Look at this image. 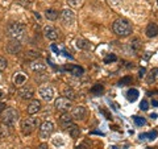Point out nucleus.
Returning a JSON list of instances; mask_svg holds the SVG:
<instances>
[{"mask_svg": "<svg viewBox=\"0 0 158 149\" xmlns=\"http://www.w3.org/2000/svg\"><path fill=\"white\" fill-rule=\"evenodd\" d=\"M33 95H34V91H33V88L29 86H23L19 90V96L21 99H32Z\"/></svg>", "mask_w": 158, "mask_h": 149, "instance_id": "obj_12", "label": "nucleus"}, {"mask_svg": "<svg viewBox=\"0 0 158 149\" xmlns=\"http://www.w3.org/2000/svg\"><path fill=\"white\" fill-rule=\"evenodd\" d=\"M67 130L70 131V135H71L73 138H77V137H79V135H81V131H79V128L75 126V124L70 126V127L67 128Z\"/></svg>", "mask_w": 158, "mask_h": 149, "instance_id": "obj_27", "label": "nucleus"}, {"mask_svg": "<svg viewBox=\"0 0 158 149\" xmlns=\"http://www.w3.org/2000/svg\"><path fill=\"white\" fill-rule=\"evenodd\" d=\"M44 33H45V37L48 40H52V41H54V40L58 38V31L52 25H46L45 28H44Z\"/></svg>", "mask_w": 158, "mask_h": 149, "instance_id": "obj_11", "label": "nucleus"}, {"mask_svg": "<svg viewBox=\"0 0 158 149\" xmlns=\"http://www.w3.org/2000/svg\"><path fill=\"white\" fill-rule=\"evenodd\" d=\"M145 33H146V36L149 37V38L156 37L157 34H158V25H157L156 23H150L149 25L146 27V31H145Z\"/></svg>", "mask_w": 158, "mask_h": 149, "instance_id": "obj_15", "label": "nucleus"}, {"mask_svg": "<svg viewBox=\"0 0 158 149\" xmlns=\"http://www.w3.org/2000/svg\"><path fill=\"white\" fill-rule=\"evenodd\" d=\"M111 149H120L118 147H111Z\"/></svg>", "mask_w": 158, "mask_h": 149, "instance_id": "obj_43", "label": "nucleus"}, {"mask_svg": "<svg viewBox=\"0 0 158 149\" xmlns=\"http://www.w3.org/2000/svg\"><path fill=\"white\" fill-rule=\"evenodd\" d=\"M67 69L71 71V74H73L74 77H82L83 73H85L83 67H81V66H70V67H67Z\"/></svg>", "mask_w": 158, "mask_h": 149, "instance_id": "obj_22", "label": "nucleus"}, {"mask_svg": "<svg viewBox=\"0 0 158 149\" xmlns=\"http://www.w3.org/2000/svg\"><path fill=\"white\" fill-rule=\"evenodd\" d=\"M140 44H141V41H140V38H135V40H133V41L131 42V48L133 49V50H135V52H137L138 50V49H140Z\"/></svg>", "mask_w": 158, "mask_h": 149, "instance_id": "obj_30", "label": "nucleus"}, {"mask_svg": "<svg viewBox=\"0 0 158 149\" xmlns=\"http://www.w3.org/2000/svg\"><path fill=\"white\" fill-rule=\"evenodd\" d=\"M40 126L38 117H28L21 121V131L24 135H31V133Z\"/></svg>", "mask_w": 158, "mask_h": 149, "instance_id": "obj_3", "label": "nucleus"}, {"mask_svg": "<svg viewBox=\"0 0 158 149\" xmlns=\"http://www.w3.org/2000/svg\"><path fill=\"white\" fill-rule=\"evenodd\" d=\"M4 108H6V104H3V103H0V112H2Z\"/></svg>", "mask_w": 158, "mask_h": 149, "instance_id": "obj_41", "label": "nucleus"}, {"mask_svg": "<svg viewBox=\"0 0 158 149\" xmlns=\"http://www.w3.org/2000/svg\"><path fill=\"white\" fill-rule=\"evenodd\" d=\"M40 110H41V103H40V100H33L28 106V113H31V115L37 113Z\"/></svg>", "mask_w": 158, "mask_h": 149, "instance_id": "obj_17", "label": "nucleus"}, {"mask_svg": "<svg viewBox=\"0 0 158 149\" xmlns=\"http://www.w3.org/2000/svg\"><path fill=\"white\" fill-rule=\"evenodd\" d=\"M75 149H87V147H86V144H82V145H78Z\"/></svg>", "mask_w": 158, "mask_h": 149, "instance_id": "obj_39", "label": "nucleus"}, {"mask_svg": "<svg viewBox=\"0 0 158 149\" xmlns=\"http://www.w3.org/2000/svg\"><path fill=\"white\" fill-rule=\"evenodd\" d=\"M74 119L77 120H85L86 116H87V110L83 106H78L73 110V115H71Z\"/></svg>", "mask_w": 158, "mask_h": 149, "instance_id": "obj_9", "label": "nucleus"}, {"mask_svg": "<svg viewBox=\"0 0 158 149\" xmlns=\"http://www.w3.org/2000/svg\"><path fill=\"white\" fill-rule=\"evenodd\" d=\"M59 123L63 128H69L70 126H73V116L69 115V113H62L61 117H59Z\"/></svg>", "mask_w": 158, "mask_h": 149, "instance_id": "obj_14", "label": "nucleus"}, {"mask_svg": "<svg viewBox=\"0 0 158 149\" xmlns=\"http://www.w3.org/2000/svg\"><path fill=\"white\" fill-rule=\"evenodd\" d=\"M112 29L117 36H121V37H127L132 33L133 28H132V24L128 21L127 19H117L112 25Z\"/></svg>", "mask_w": 158, "mask_h": 149, "instance_id": "obj_1", "label": "nucleus"}, {"mask_svg": "<svg viewBox=\"0 0 158 149\" xmlns=\"http://www.w3.org/2000/svg\"><path fill=\"white\" fill-rule=\"evenodd\" d=\"M103 91H104V87H103L102 84H95V86H92V88H91V92L94 95H100V94H103Z\"/></svg>", "mask_w": 158, "mask_h": 149, "instance_id": "obj_28", "label": "nucleus"}, {"mask_svg": "<svg viewBox=\"0 0 158 149\" xmlns=\"http://www.w3.org/2000/svg\"><path fill=\"white\" fill-rule=\"evenodd\" d=\"M37 149H49V147H48V144L42 143V144H40V145L37 147Z\"/></svg>", "mask_w": 158, "mask_h": 149, "instance_id": "obj_37", "label": "nucleus"}, {"mask_svg": "<svg viewBox=\"0 0 158 149\" xmlns=\"http://www.w3.org/2000/svg\"><path fill=\"white\" fill-rule=\"evenodd\" d=\"M150 117H152V119H157V117H158V115H157V113H152Z\"/></svg>", "mask_w": 158, "mask_h": 149, "instance_id": "obj_42", "label": "nucleus"}, {"mask_svg": "<svg viewBox=\"0 0 158 149\" xmlns=\"http://www.w3.org/2000/svg\"><path fill=\"white\" fill-rule=\"evenodd\" d=\"M20 50H21V44L19 41H16V40H12V41L7 45V52L9 54H16Z\"/></svg>", "mask_w": 158, "mask_h": 149, "instance_id": "obj_13", "label": "nucleus"}, {"mask_svg": "<svg viewBox=\"0 0 158 149\" xmlns=\"http://www.w3.org/2000/svg\"><path fill=\"white\" fill-rule=\"evenodd\" d=\"M81 2L82 0H67V3L70 4V6H73V7H78L79 4H81Z\"/></svg>", "mask_w": 158, "mask_h": 149, "instance_id": "obj_36", "label": "nucleus"}, {"mask_svg": "<svg viewBox=\"0 0 158 149\" xmlns=\"http://www.w3.org/2000/svg\"><path fill=\"white\" fill-rule=\"evenodd\" d=\"M2 117H3L4 124H7V126H13V124L20 119V113L17 110H15V108H7V110H4V112L2 113Z\"/></svg>", "mask_w": 158, "mask_h": 149, "instance_id": "obj_4", "label": "nucleus"}, {"mask_svg": "<svg viewBox=\"0 0 158 149\" xmlns=\"http://www.w3.org/2000/svg\"><path fill=\"white\" fill-rule=\"evenodd\" d=\"M8 127H9V126H7V124H4V123H0V138H4V137L9 136Z\"/></svg>", "mask_w": 158, "mask_h": 149, "instance_id": "obj_26", "label": "nucleus"}, {"mask_svg": "<svg viewBox=\"0 0 158 149\" xmlns=\"http://www.w3.org/2000/svg\"><path fill=\"white\" fill-rule=\"evenodd\" d=\"M158 136V132L157 131H150V132H148V133H141L140 135V140H156Z\"/></svg>", "mask_w": 158, "mask_h": 149, "instance_id": "obj_20", "label": "nucleus"}, {"mask_svg": "<svg viewBox=\"0 0 158 149\" xmlns=\"http://www.w3.org/2000/svg\"><path fill=\"white\" fill-rule=\"evenodd\" d=\"M27 58H32L33 61H34V59L40 58V53H38V52H33V50H29V52L27 53Z\"/></svg>", "mask_w": 158, "mask_h": 149, "instance_id": "obj_32", "label": "nucleus"}, {"mask_svg": "<svg viewBox=\"0 0 158 149\" xmlns=\"http://www.w3.org/2000/svg\"><path fill=\"white\" fill-rule=\"evenodd\" d=\"M77 48L78 49H83V50H90L91 44L85 38H78L77 40Z\"/></svg>", "mask_w": 158, "mask_h": 149, "instance_id": "obj_18", "label": "nucleus"}, {"mask_svg": "<svg viewBox=\"0 0 158 149\" xmlns=\"http://www.w3.org/2000/svg\"><path fill=\"white\" fill-rule=\"evenodd\" d=\"M117 61V57L115 56V54H108V56L104 58V62L106 63H110V62H115Z\"/></svg>", "mask_w": 158, "mask_h": 149, "instance_id": "obj_34", "label": "nucleus"}, {"mask_svg": "<svg viewBox=\"0 0 158 149\" xmlns=\"http://www.w3.org/2000/svg\"><path fill=\"white\" fill-rule=\"evenodd\" d=\"M46 62L45 61H42V59H34V61L31 62V69L33 71H36V73H40V71H44V70H46Z\"/></svg>", "mask_w": 158, "mask_h": 149, "instance_id": "obj_10", "label": "nucleus"}, {"mask_svg": "<svg viewBox=\"0 0 158 149\" xmlns=\"http://www.w3.org/2000/svg\"><path fill=\"white\" fill-rule=\"evenodd\" d=\"M38 95L41 96L42 100L52 102L54 98V90L50 86H42V87H40V90H38Z\"/></svg>", "mask_w": 158, "mask_h": 149, "instance_id": "obj_5", "label": "nucleus"}, {"mask_svg": "<svg viewBox=\"0 0 158 149\" xmlns=\"http://www.w3.org/2000/svg\"><path fill=\"white\" fill-rule=\"evenodd\" d=\"M54 130V124L50 123V121H45L41 124V127H40V136L41 138H48L49 136L52 135V132Z\"/></svg>", "mask_w": 158, "mask_h": 149, "instance_id": "obj_6", "label": "nucleus"}, {"mask_svg": "<svg viewBox=\"0 0 158 149\" xmlns=\"http://www.w3.org/2000/svg\"><path fill=\"white\" fill-rule=\"evenodd\" d=\"M25 32H27V27L21 23H11V24H8V27H7L8 37H11L12 40H16V41L24 38Z\"/></svg>", "mask_w": 158, "mask_h": 149, "instance_id": "obj_2", "label": "nucleus"}, {"mask_svg": "<svg viewBox=\"0 0 158 149\" xmlns=\"http://www.w3.org/2000/svg\"><path fill=\"white\" fill-rule=\"evenodd\" d=\"M45 17L48 20L54 21V20H57V17H58V12L56 11V9H48V11L45 12Z\"/></svg>", "mask_w": 158, "mask_h": 149, "instance_id": "obj_25", "label": "nucleus"}, {"mask_svg": "<svg viewBox=\"0 0 158 149\" xmlns=\"http://www.w3.org/2000/svg\"><path fill=\"white\" fill-rule=\"evenodd\" d=\"M157 3H158V0H157Z\"/></svg>", "mask_w": 158, "mask_h": 149, "instance_id": "obj_44", "label": "nucleus"}, {"mask_svg": "<svg viewBox=\"0 0 158 149\" xmlns=\"http://www.w3.org/2000/svg\"><path fill=\"white\" fill-rule=\"evenodd\" d=\"M63 95H65V98L69 99V100H73V99H75V98H77L75 91H74L73 88H69V87L63 90Z\"/></svg>", "mask_w": 158, "mask_h": 149, "instance_id": "obj_23", "label": "nucleus"}, {"mask_svg": "<svg viewBox=\"0 0 158 149\" xmlns=\"http://www.w3.org/2000/svg\"><path fill=\"white\" fill-rule=\"evenodd\" d=\"M138 96H140V92H138V90H136V88H131V90H128V92H127V99L132 103L136 102Z\"/></svg>", "mask_w": 158, "mask_h": 149, "instance_id": "obj_19", "label": "nucleus"}, {"mask_svg": "<svg viewBox=\"0 0 158 149\" xmlns=\"http://www.w3.org/2000/svg\"><path fill=\"white\" fill-rule=\"evenodd\" d=\"M53 144H54L56 147H63V145H65V140H63L62 136H58V135H57L56 137L53 138Z\"/></svg>", "mask_w": 158, "mask_h": 149, "instance_id": "obj_29", "label": "nucleus"}, {"mask_svg": "<svg viewBox=\"0 0 158 149\" xmlns=\"http://www.w3.org/2000/svg\"><path fill=\"white\" fill-rule=\"evenodd\" d=\"M148 108H149V103H148L145 99H144V100L140 103V110H142V111H148Z\"/></svg>", "mask_w": 158, "mask_h": 149, "instance_id": "obj_35", "label": "nucleus"}, {"mask_svg": "<svg viewBox=\"0 0 158 149\" xmlns=\"http://www.w3.org/2000/svg\"><path fill=\"white\" fill-rule=\"evenodd\" d=\"M156 81H158V69H153V70L149 73L148 78H146V82L149 84H152V83H154Z\"/></svg>", "mask_w": 158, "mask_h": 149, "instance_id": "obj_21", "label": "nucleus"}, {"mask_svg": "<svg viewBox=\"0 0 158 149\" xmlns=\"http://www.w3.org/2000/svg\"><path fill=\"white\" fill-rule=\"evenodd\" d=\"M12 81H13V83L16 84V86H21V84L25 83V81H27V75H25L24 73H16V74L13 75Z\"/></svg>", "mask_w": 158, "mask_h": 149, "instance_id": "obj_16", "label": "nucleus"}, {"mask_svg": "<svg viewBox=\"0 0 158 149\" xmlns=\"http://www.w3.org/2000/svg\"><path fill=\"white\" fill-rule=\"evenodd\" d=\"M132 82H133V78H132L131 75H125V77H123L120 81H118L117 86H120V87H123V86H128V84H131Z\"/></svg>", "mask_w": 158, "mask_h": 149, "instance_id": "obj_24", "label": "nucleus"}, {"mask_svg": "<svg viewBox=\"0 0 158 149\" xmlns=\"http://www.w3.org/2000/svg\"><path fill=\"white\" fill-rule=\"evenodd\" d=\"M146 73V69L145 67H142V69H140V78H142L144 77V74Z\"/></svg>", "mask_w": 158, "mask_h": 149, "instance_id": "obj_38", "label": "nucleus"}, {"mask_svg": "<svg viewBox=\"0 0 158 149\" xmlns=\"http://www.w3.org/2000/svg\"><path fill=\"white\" fill-rule=\"evenodd\" d=\"M133 120H135L136 126H138V127H142V126H145V124H146L145 119L144 117H140V116H135V117H133Z\"/></svg>", "mask_w": 158, "mask_h": 149, "instance_id": "obj_31", "label": "nucleus"}, {"mask_svg": "<svg viewBox=\"0 0 158 149\" xmlns=\"http://www.w3.org/2000/svg\"><path fill=\"white\" fill-rule=\"evenodd\" d=\"M152 106L158 107V100H152Z\"/></svg>", "mask_w": 158, "mask_h": 149, "instance_id": "obj_40", "label": "nucleus"}, {"mask_svg": "<svg viewBox=\"0 0 158 149\" xmlns=\"http://www.w3.org/2000/svg\"><path fill=\"white\" fill-rule=\"evenodd\" d=\"M62 21H63V24L65 25H73L74 24V21H75V13H74L71 9H69V8H66V9H63L62 11Z\"/></svg>", "mask_w": 158, "mask_h": 149, "instance_id": "obj_7", "label": "nucleus"}, {"mask_svg": "<svg viewBox=\"0 0 158 149\" xmlns=\"http://www.w3.org/2000/svg\"><path fill=\"white\" fill-rule=\"evenodd\" d=\"M70 107H71V102L69 99H66L65 96L58 98L56 100V108L58 111H69Z\"/></svg>", "mask_w": 158, "mask_h": 149, "instance_id": "obj_8", "label": "nucleus"}, {"mask_svg": "<svg viewBox=\"0 0 158 149\" xmlns=\"http://www.w3.org/2000/svg\"><path fill=\"white\" fill-rule=\"evenodd\" d=\"M8 66V62H7V59L4 58V57H0V71H3V70H6Z\"/></svg>", "mask_w": 158, "mask_h": 149, "instance_id": "obj_33", "label": "nucleus"}]
</instances>
